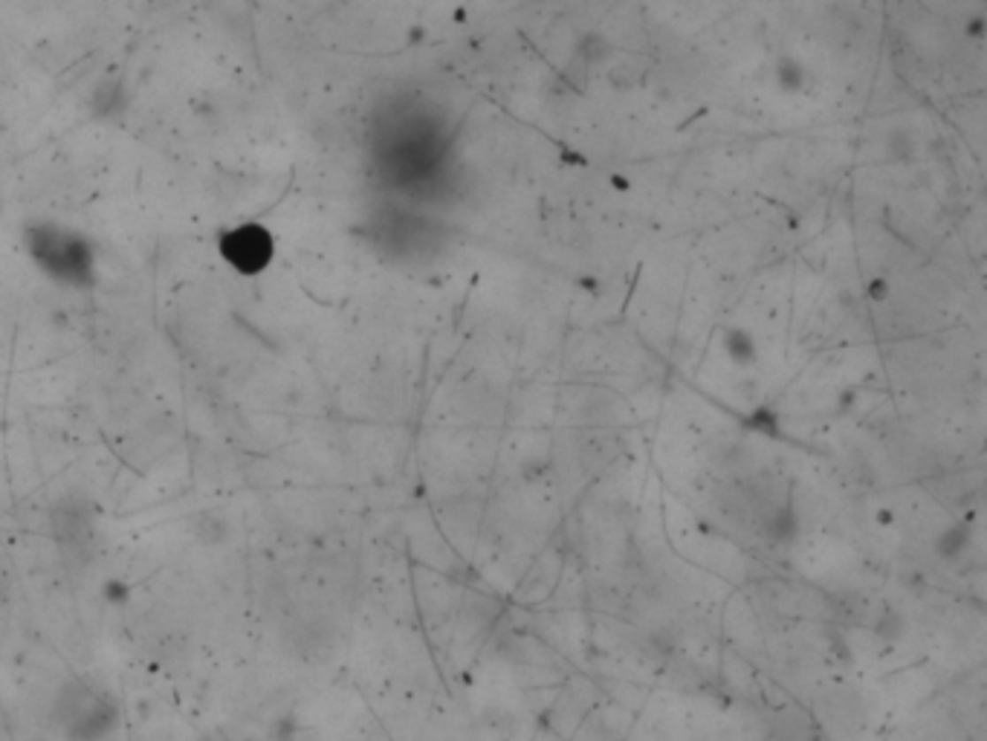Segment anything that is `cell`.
<instances>
[{
	"label": "cell",
	"instance_id": "6da1fadb",
	"mask_svg": "<svg viewBox=\"0 0 987 741\" xmlns=\"http://www.w3.org/2000/svg\"><path fill=\"white\" fill-rule=\"evenodd\" d=\"M32 249H52L58 252V256H47L41 258L38 264L44 267L52 279L56 281H64V284H90L93 279V258L90 252L81 247L76 238L64 235V238H56V235H38L29 241Z\"/></svg>",
	"mask_w": 987,
	"mask_h": 741
},
{
	"label": "cell",
	"instance_id": "7a4b0ae2",
	"mask_svg": "<svg viewBox=\"0 0 987 741\" xmlns=\"http://www.w3.org/2000/svg\"><path fill=\"white\" fill-rule=\"evenodd\" d=\"M223 252H226V258L235 264L241 272H258L264 264L270 261L272 243L264 229L249 226V229L232 232L229 241L223 243Z\"/></svg>",
	"mask_w": 987,
	"mask_h": 741
}]
</instances>
